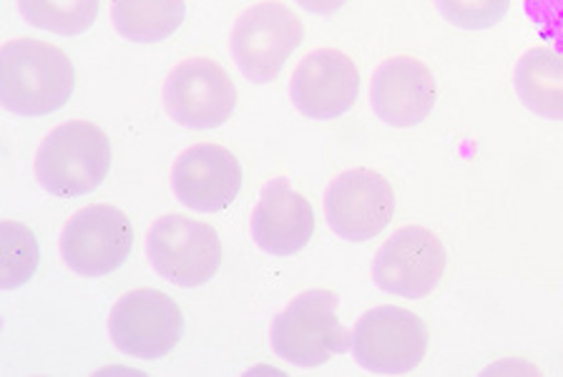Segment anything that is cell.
Instances as JSON below:
<instances>
[{
	"label": "cell",
	"mask_w": 563,
	"mask_h": 377,
	"mask_svg": "<svg viewBox=\"0 0 563 377\" xmlns=\"http://www.w3.org/2000/svg\"><path fill=\"white\" fill-rule=\"evenodd\" d=\"M76 91V68L64 51L35 38L0 48V101L15 117L38 119L64 109Z\"/></svg>",
	"instance_id": "1"
},
{
	"label": "cell",
	"mask_w": 563,
	"mask_h": 377,
	"mask_svg": "<svg viewBox=\"0 0 563 377\" xmlns=\"http://www.w3.org/2000/svg\"><path fill=\"white\" fill-rule=\"evenodd\" d=\"M111 169V144L91 121H66L43 138L35 177L48 195L76 199L101 187Z\"/></svg>",
	"instance_id": "2"
},
{
	"label": "cell",
	"mask_w": 563,
	"mask_h": 377,
	"mask_svg": "<svg viewBox=\"0 0 563 377\" xmlns=\"http://www.w3.org/2000/svg\"><path fill=\"white\" fill-rule=\"evenodd\" d=\"M340 297L332 289H310L295 297L272 322V350L295 367H320L352 347L338 318Z\"/></svg>",
	"instance_id": "3"
},
{
	"label": "cell",
	"mask_w": 563,
	"mask_h": 377,
	"mask_svg": "<svg viewBox=\"0 0 563 377\" xmlns=\"http://www.w3.org/2000/svg\"><path fill=\"white\" fill-rule=\"evenodd\" d=\"M146 252L156 275L184 289L211 282L224 259L222 236L214 226L184 214L156 219L146 236Z\"/></svg>",
	"instance_id": "4"
},
{
	"label": "cell",
	"mask_w": 563,
	"mask_h": 377,
	"mask_svg": "<svg viewBox=\"0 0 563 377\" xmlns=\"http://www.w3.org/2000/svg\"><path fill=\"white\" fill-rule=\"evenodd\" d=\"M305 38L302 21L279 0H264L236 19L232 58L252 84H272Z\"/></svg>",
	"instance_id": "5"
},
{
	"label": "cell",
	"mask_w": 563,
	"mask_h": 377,
	"mask_svg": "<svg viewBox=\"0 0 563 377\" xmlns=\"http://www.w3.org/2000/svg\"><path fill=\"white\" fill-rule=\"evenodd\" d=\"M352 353L369 373H410L426 359L428 328L416 312L402 310V307H375L365 312L352 330Z\"/></svg>",
	"instance_id": "6"
},
{
	"label": "cell",
	"mask_w": 563,
	"mask_h": 377,
	"mask_svg": "<svg viewBox=\"0 0 563 377\" xmlns=\"http://www.w3.org/2000/svg\"><path fill=\"white\" fill-rule=\"evenodd\" d=\"M184 335V314L174 297L158 289H131L109 314L113 347L136 359L169 355Z\"/></svg>",
	"instance_id": "7"
},
{
	"label": "cell",
	"mask_w": 563,
	"mask_h": 377,
	"mask_svg": "<svg viewBox=\"0 0 563 377\" xmlns=\"http://www.w3.org/2000/svg\"><path fill=\"white\" fill-rule=\"evenodd\" d=\"M134 247V226L111 204L84 207L60 232V257L81 277H106L121 269Z\"/></svg>",
	"instance_id": "8"
},
{
	"label": "cell",
	"mask_w": 563,
	"mask_h": 377,
	"mask_svg": "<svg viewBox=\"0 0 563 377\" xmlns=\"http://www.w3.org/2000/svg\"><path fill=\"white\" fill-rule=\"evenodd\" d=\"M164 107L179 126L217 129L236 109V86L217 60L187 58L166 76Z\"/></svg>",
	"instance_id": "9"
},
{
	"label": "cell",
	"mask_w": 563,
	"mask_h": 377,
	"mask_svg": "<svg viewBox=\"0 0 563 377\" xmlns=\"http://www.w3.org/2000/svg\"><path fill=\"white\" fill-rule=\"evenodd\" d=\"M395 207L390 181L373 169L342 171L324 191V217L345 242L373 240L393 222Z\"/></svg>",
	"instance_id": "10"
},
{
	"label": "cell",
	"mask_w": 563,
	"mask_h": 377,
	"mask_svg": "<svg viewBox=\"0 0 563 377\" xmlns=\"http://www.w3.org/2000/svg\"><path fill=\"white\" fill-rule=\"evenodd\" d=\"M445 275V247L426 226H402L375 254L373 279L387 295L422 300Z\"/></svg>",
	"instance_id": "11"
},
{
	"label": "cell",
	"mask_w": 563,
	"mask_h": 377,
	"mask_svg": "<svg viewBox=\"0 0 563 377\" xmlns=\"http://www.w3.org/2000/svg\"><path fill=\"white\" fill-rule=\"evenodd\" d=\"M295 109L307 119L330 121L347 113L360 96L355 60L334 48H317L302 58L289 84Z\"/></svg>",
	"instance_id": "12"
},
{
	"label": "cell",
	"mask_w": 563,
	"mask_h": 377,
	"mask_svg": "<svg viewBox=\"0 0 563 377\" xmlns=\"http://www.w3.org/2000/svg\"><path fill=\"white\" fill-rule=\"evenodd\" d=\"M172 189L184 207L217 214L242 191V164L224 146L194 144L174 162Z\"/></svg>",
	"instance_id": "13"
},
{
	"label": "cell",
	"mask_w": 563,
	"mask_h": 377,
	"mask_svg": "<svg viewBox=\"0 0 563 377\" xmlns=\"http://www.w3.org/2000/svg\"><path fill=\"white\" fill-rule=\"evenodd\" d=\"M438 86L430 68L412 56H395L375 68L369 103L375 117L393 129H416L435 109Z\"/></svg>",
	"instance_id": "14"
},
{
	"label": "cell",
	"mask_w": 563,
	"mask_h": 377,
	"mask_svg": "<svg viewBox=\"0 0 563 377\" xmlns=\"http://www.w3.org/2000/svg\"><path fill=\"white\" fill-rule=\"evenodd\" d=\"M314 212L287 179L264 184L252 214V240L272 257H292L310 244Z\"/></svg>",
	"instance_id": "15"
},
{
	"label": "cell",
	"mask_w": 563,
	"mask_h": 377,
	"mask_svg": "<svg viewBox=\"0 0 563 377\" xmlns=\"http://www.w3.org/2000/svg\"><path fill=\"white\" fill-rule=\"evenodd\" d=\"M516 93L526 109L549 121H563V54L531 48L516 66Z\"/></svg>",
	"instance_id": "16"
},
{
	"label": "cell",
	"mask_w": 563,
	"mask_h": 377,
	"mask_svg": "<svg viewBox=\"0 0 563 377\" xmlns=\"http://www.w3.org/2000/svg\"><path fill=\"white\" fill-rule=\"evenodd\" d=\"M184 0H111V21L131 43H162L181 29Z\"/></svg>",
	"instance_id": "17"
},
{
	"label": "cell",
	"mask_w": 563,
	"mask_h": 377,
	"mask_svg": "<svg viewBox=\"0 0 563 377\" xmlns=\"http://www.w3.org/2000/svg\"><path fill=\"white\" fill-rule=\"evenodd\" d=\"M23 21L56 36H81L99 19L101 0H18Z\"/></svg>",
	"instance_id": "18"
},
{
	"label": "cell",
	"mask_w": 563,
	"mask_h": 377,
	"mask_svg": "<svg viewBox=\"0 0 563 377\" xmlns=\"http://www.w3.org/2000/svg\"><path fill=\"white\" fill-rule=\"evenodd\" d=\"M41 250L35 234L21 222H0V287H23L35 275Z\"/></svg>",
	"instance_id": "19"
},
{
	"label": "cell",
	"mask_w": 563,
	"mask_h": 377,
	"mask_svg": "<svg viewBox=\"0 0 563 377\" xmlns=\"http://www.w3.org/2000/svg\"><path fill=\"white\" fill-rule=\"evenodd\" d=\"M438 13L463 31H488L506 19L510 0H433Z\"/></svg>",
	"instance_id": "20"
},
{
	"label": "cell",
	"mask_w": 563,
	"mask_h": 377,
	"mask_svg": "<svg viewBox=\"0 0 563 377\" xmlns=\"http://www.w3.org/2000/svg\"><path fill=\"white\" fill-rule=\"evenodd\" d=\"M526 13L541 36L563 54V0H526Z\"/></svg>",
	"instance_id": "21"
},
{
	"label": "cell",
	"mask_w": 563,
	"mask_h": 377,
	"mask_svg": "<svg viewBox=\"0 0 563 377\" xmlns=\"http://www.w3.org/2000/svg\"><path fill=\"white\" fill-rule=\"evenodd\" d=\"M347 0H297V5H302L307 13L314 15H332L338 13Z\"/></svg>",
	"instance_id": "22"
}]
</instances>
